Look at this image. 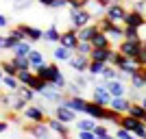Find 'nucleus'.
Wrapping results in <instances>:
<instances>
[{
    "label": "nucleus",
    "mask_w": 146,
    "mask_h": 139,
    "mask_svg": "<svg viewBox=\"0 0 146 139\" xmlns=\"http://www.w3.org/2000/svg\"><path fill=\"white\" fill-rule=\"evenodd\" d=\"M94 22V18L90 15V11L87 9H70V24H72V28H83V26L92 24Z\"/></svg>",
    "instance_id": "f257e3e1"
},
{
    "label": "nucleus",
    "mask_w": 146,
    "mask_h": 139,
    "mask_svg": "<svg viewBox=\"0 0 146 139\" xmlns=\"http://www.w3.org/2000/svg\"><path fill=\"white\" fill-rule=\"evenodd\" d=\"M127 11H129V9L122 5V2H116V5H109V7H107V11H105V18L111 20L113 24H124Z\"/></svg>",
    "instance_id": "f03ea898"
},
{
    "label": "nucleus",
    "mask_w": 146,
    "mask_h": 139,
    "mask_svg": "<svg viewBox=\"0 0 146 139\" xmlns=\"http://www.w3.org/2000/svg\"><path fill=\"white\" fill-rule=\"evenodd\" d=\"M33 72L39 76V78H44L46 83H55L57 80V76L61 74V70H59V65H55V63H44V65H39V67H35Z\"/></svg>",
    "instance_id": "7ed1b4c3"
},
{
    "label": "nucleus",
    "mask_w": 146,
    "mask_h": 139,
    "mask_svg": "<svg viewBox=\"0 0 146 139\" xmlns=\"http://www.w3.org/2000/svg\"><path fill=\"white\" fill-rule=\"evenodd\" d=\"M142 50V42H131V39H122L120 43H118V52L124 57H129V59H135V57L140 55Z\"/></svg>",
    "instance_id": "20e7f679"
},
{
    "label": "nucleus",
    "mask_w": 146,
    "mask_h": 139,
    "mask_svg": "<svg viewBox=\"0 0 146 139\" xmlns=\"http://www.w3.org/2000/svg\"><path fill=\"white\" fill-rule=\"evenodd\" d=\"M26 133L29 135H33L35 139H46V137H50V130L48 128V124L46 122H31L29 126H26Z\"/></svg>",
    "instance_id": "39448f33"
},
{
    "label": "nucleus",
    "mask_w": 146,
    "mask_h": 139,
    "mask_svg": "<svg viewBox=\"0 0 146 139\" xmlns=\"http://www.w3.org/2000/svg\"><path fill=\"white\" fill-rule=\"evenodd\" d=\"M70 67H72L76 74H85L87 67H90V57L87 55H79V52H74L72 57H70Z\"/></svg>",
    "instance_id": "423d86ee"
},
{
    "label": "nucleus",
    "mask_w": 146,
    "mask_h": 139,
    "mask_svg": "<svg viewBox=\"0 0 146 139\" xmlns=\"http://www.w3.org/2000/svg\"><path fill=\"white\" fill-rule=\"evenodd\" d=\"M46 124H48V128L52 133H57L61 139H70V128H68L66 122L57 120V117H46Z\"/></svg>",
    "instance_id": "0eeeda50"
},
{
    "label": "nucleus",
    "mask_w": 146,
    "mask_h": 139,
    "mask_svg": "<svg viewBox=\"0 0 146 139\" xmlns=\"http://www.w3.org/2000/svg\"><path fill=\"white\" fill-rule=\"evenodd\" d=\"M22 115H24V120H29V122H46V109L37 107V104H29V107L22 111Z\"/></svg>",
    "instance_id": "6e6552de"
},
{
    "label": "nucleus",
    "mask_w": 146,
    "mask_h": 139,
    "mask_svg": "<svg viewBox=\"0 0 146 139\" xmlns=\"http://www.w3.org/2000/svg\"><path fill=\"white\" fill-rule=\"evenodd\" d=\"M59 43H61V46H66V48H70V50H74L76 46H79V30H76V28L63 30L61 37H59Z\"/></svg>",
    "instance_id": "1a4fd4ad"
},
{
    "label": "nucleus",
    "mask_w": 146,
    "mask_h": 139,
    "mask_svg": "<svg viewBox=\"0 0 146 139\" xmlns=\"http://www.w3.org/2000/svg\"><path fill=\"white\" fill-rule=\"evenodd\" d=\"M61 102L66 104V107H70L76 115H79V113H85V107H87V100L83 96H68V98H63Z\"/></svg>",
    "instance_id": "9d476101"
},
{
    "label": "nucleus",
    "mask_w": 146,
    "mask_h": 139,
    "mask_svg": "<svg viewBox=\"0 0 146 139\" xmlns=\"http://www.w3.org/2000/svg\"><path fill=\"white\" fill-rule=\"evenodd\" d=\"M92 100H96V102H100V104H107L111 102V94L107 91V85L105 83H98L94 89H92Z\"/></svg>",
    "instance_id": "9b49d317"
},
{
    "label": "nucleus",
    "mask_w": 146,
    "mask_h": 139,
    "mask_svg": "<svg viewBox=\"0 0 146 139\" xmlns=\"http://www.w3.org/2000/svg\"><path fill=\"white\" fill-rule=\"evenodd\" d=\"M118 72H122V74H127V76H133L135 72H140V65L135 63V59H129V57H124L122 55V59L118 61Z\"/></svg>",
    "instance_id": "f8f14e48"
},
{
    "label": "nucleus",
    "mask_w": 146,
    "mask_h": 139,
    "mask_svg": "<svg viewBox=\"0 0 146 139\" xmlns=\"http://www.w3.org/2000/svg\"><path fill=\"white\" fill-rule=\"evenodd\" d=\"M55 117H57V120H61V122H66V124H72V122L76 120V113H74L70 107H66L63 102H59L55 107Z\"/></svg>",
    "instance_id": "ddd939ff"
},
{
    "label": "nucleus",
    "mask_w": 146,
    "mask_h": 139,
    "mask_svg": "<svg viewBox=\"0 0 146 139\" xmlns=\"http://www.w3.org/2000/svg\"><path fill=\"white\" fill-rule=\"evenodd\" d=\"M103 33L111 39V43H120L122 39H124V24H113V22H111Z\"/></svg>",
    "instance_id": "4468645a"
},
{
    "label": "nucleus",
    "mask_w": 146,
    "mask_h": 139,
    "mask_svg": "<svg viewBox=\"0 0 146 139\" xmlns=\"http://www.w3.org/2000/svg\"><path fill=\"white\" fill-rule=\"evenodd\" d=\"M24 39H26V35H24V30H22V26L11 28L9 35H7V50H13L20 42H24Z\"/></svg>",
    "instance_id": "2eb2a0df"
},
{
    "label": "nucleus",
    "mask_w": 146,
    "mask_h": 139,
    "mask_svg": "<svg viewBox=\"0 0 146 139\" xmlns=\"http://www.w3.org/2000/svg\"><path fill=\"white\" fill-rule=\"evenodd\" d=\"M105 104L96 102V100H87V107H85V115H90V117H94V120H103V115H105Z\"/></svg>",
    "instance_id": "dca6fc26"
},
{
    "label": "nucleus",
    "mask_w": 146,
    "mask_h": 139,
    "mask_svg": "<svg viewBox=\"0 0 146 139\" xmlns=\"http://www.w3.org/2000/svg\"><path fill=\"white\" fill-rule=\"evenodd\" d=\"M124 26L142 28V26H146V18L142 15V13H137L135 9H129V11H127V18H124Z\"/></svg>",
    "instance_id": "f3484780"
},
{
    "label": "nucleus",
    "mask_w": 146,
    "mask_h": 139,
    "mask_svg": "<svg viewBox=\"0 0 146 139\" xmlns=\"http://www.w3.org/2000/svg\"><path fill=\"white\" fill-rule=\"evenodd\" d=\"M105 85H107V91L111 94V98H116V96H127V85H124V80L113 78V80H105Z\"/></svg>",
    "instance_id": "a211bd4d"
},
{
    "label": "nucleus",
    "mask_w": 146,
    "mask_h": 139,
    "mask_svg": "<svg viewBox=\"0 0 146 139\" xmlns=\"http://www.w3.org/2000/svg\"><path fill=\"white\" fill-rule=\"evenodd\" d=\"M39 96H42L44 100H48V102H57V104H59L61 100H63V91H61V89H57V87H55L52 83H48V87H46V89H44L42 94H39Z\"/></svg>",
    "instance_id": "6ab92c4d"
},
{
    "label": "nucleus",
    "mask_w": 146,
    "mask_h": 139,
    "mask_svg": "<svg viewBox=\"0 0 146 139\" xmlns=\"http://www.w3.org/2000/svg\"><path fill=\"white\" fill-rule=\"evenodd\" d=\"M7 109L13 111V113H22V111L26 109V100H22L15 91H9V102H7Z\"/></svg>",
    "instance_id": "aec40b11"
},
{
    "label": "nucleus",
    "mask_w": 146,
    "mask_h": 139,
    "mask_svg": "<svg viewBox=\"0 0 146 139\" xmlns=\"http://www.w3.org/2000/svg\"><path fill=\"white\" fill-rule=\"evenodd\" d=\"M129 104H131V100H129L127 96H116V98H111V102L107 104V107L113 109V111H118L120 115H124L127 109H129Z\"/></svg>",
    "instance_id": "412c9836"
},
{
    "label": "nucleus",
    "mask_w": 146,
    "mask_h": 139,
    "mask_svg": "<svg viewBox=\"0 0 146 139\" xmlns=\"http://www.w3.org/2000/svg\"><path fill=\"white\" fill-rule=\"evenodd\" d=\"M85 9L90 11V15H92L94 20L103 18V15H105V11H107V7H105V5H100L98 0H87V2H85Z\"/></svg>",
    "instance_id": "4be33fe9"
},
{
    "label": "nucleus",
    "mask_w": 146,
    "mask_h": 139,
    "mask_svg": "<svg viewBox=\"0 0 146 139\" xmlns=\"http://www.w3.org/2000/svg\"><path fill=\"white\" fill-rule=\"evenodd\" d=\"M22 26V30H24V35L29 42H39V39H44V30L37 28V26H29V24H20Z\"/></svg>",
    "instance_id": "5701e85b"
},
{
    "label": "nucleus",
    "mask_w": 146,
    "mask_h": 139,
    "mask_svg": "<svg viewBox=\"0 0 146 139\" xmlns=\"http://www.w3.org/2000/svg\"><path fill=\"white\" fill-rule=\"evenodd\" d=\"M98 33V26L92 22V24L83 26V28H79V42H92V37Z\"/></svg>",
    "instance_id": "b1692460"
},
{
    "label": "nucleus",
    "mask_w": 146,
    "mask_h": 139,
    "mask_svg": "<svg viewBox=\"0 0 146 139\" xmlns=\"http://www.w3.org/2000/svg\"><path fill=\"white\" fill-rule=\"evenodd\" d=\"M92 46H94V48H111V39L105 35L103 30H98L96 35L92 37Z\"/></svg>",
    "instance_id": "393cba45"
},
{
    "label": "nucleus",
    "mask_w": 146,
    "mask_h": 139,
    "mask_svg": "<svg viewBox=\"0 0 146 139\" xmlns=\"http://www.w3.org/2000/svg\"><path fill=\"white\" fill-rule=\"evenodd\" d=\"M129 83H131V89L144 91V87H146V78H144V74H142V67H140V72H135L133 76L129 78Z\"/></svg>",
    "instance_id": "a878e982"
},
{
    "label": "nucleus",
    "mask_w": 146,
    "mask_h": 139,
    "mask_svg": "<svg viewBox=\"0 0 146 139\" xmlns=\"http://www.w3.org/2000/svg\"><path fill=\"white\" fill-rule=\"evenodd\" d=\"M127 113L131 115V117L142 120V122H144V117H146V109L142 107V102H131V104H129V109H127Z\"/></svg>",
    "instance_id": "bb28decb"
},
{
    "label": "nucleus",
    "mask_w": 146,
    "mask_h": 139,
    "mask_svg": "<svg viewBox=\"0 0 146 139\" xmlns=\"http://www.w3.org/2000/svg\"><path fill=\"white\" fill-rule=\"evenodd\" d=\"M0 83H2V87H5L7 91H18V89H20V80H18V76H11V74H5Z\"/></svg>",
    "instance_id": "cd10ccee"
},
{
    "label": "nucleus",
    "mask_w": 146,
    "mask_h": 139,
    "mask_svg": "<svg viewBox=\"0 0 146 139\" xmlns=\"http://www.w3.org/2000/svg\"><path fill=\"white\" fill-rule=\"evenodd\" d=\"M33 42H29V39H24V42H20L15 48L11 50L13 52V57H29V52L33 50V46H31Z\"/></svg>",
    "instance_id": "c85d7f7f"
},
{
    "label": "nucleus",
    "mask_w": 146,
    "mask_h": 139,
    "mask_svg": "<svg viewBox=\"0 0 146 139\" xmlns=\"http://www.w3.org/2000/svg\"><path fill=\"white\" fill-rule=\"evenodd\" d=\"M105 67H107V63H103V61H92L90 59V67H87V74L90 76H103V72H105Z\"/></svg>",
    "instance_id": "c756f323"
},
{
    "label": "nucleus",
    "mask_w": 146,
    "mask_h": 139,
    "mask_svg": "<svg viewBox=\"0 0 146 139\" xmlns=\"http://www.w3.org/2000/svg\"><path fill=\"white\" fill-rule=\"evenodd\" d=\"M74 55V50H70V48H66V46H57L55 48V52H52V57H55V61H70V57Z\"/></svg>",
    "instance_id": "7c9ffc66"
},
{
    "label": "nucleus",
    "mask_w": 146,
    "mask_h": 139,
    "mask_svg": "<svg viewBox=\"0 0 146 139\" xmlns=\"http://www.w3.org/2000/svg\"><path fill=\"white\" fill-rule=\"evenodd\" d=\"M29 63H31V70H35V67H39V65H44L46 61H44V55L39 52V50H31L29 52Z\"/></svg>",
    "instance_id": "2f4dec72"
},
{
    "label": "nucleus",
    "mask_w": 146,
    "mask_h": 139,
    "mask_svg": "<svg viewBox=\"0 0 146 139\" xmlns=\"http://www.w3.org/2000/svg\"><path fill=\"white\" fill-rule=\"evenodd\" d=\"M111 48H92L90 52V59L92 61H103V63H107V55H109Z\"/></svg>",
    "instance_id": "473e14b6"
},
{
    "label": "nucleus",
    "mask_w": 146,
    "mask_h": 139,
    "mask_svg": "<svg viewBox=\"0 0 146 139\" xmlns=\"http://www.w3.org/2000/svg\"><path fill=\"white\" fill-rule=\"evenodd\" d=\"M59 37H61V30L57 26H50V28L44 30V42H52V43H59Z\"/></svg>",
    "instance_id": "72a5a7b5"
},
{
    "label": "nucleus",
    "mask_w": 146,
    "mask_h": 139,
    "mask_svg": "<svg viewBox=\"0 0 146 139\" xmlns=\"http://www.w3.org/2000/svg\"><path fill=\"white\" fill-rule=\"evenodd\" d=\"M120 117L122 115L118 113V111H113V109H109V107H107V109H105V115H103V122H107V124H120Z\"/></svg>",
    "instance_id": "f704fd0d"
},
{
    "label": "nucleus",
    "mask_w": 146,
    "mask_h": 139,
    "mask_svg": "<svg viewBox=\"0 0 146 139\" xmlns=\"http://www.w3.org/2000/svg\"><path fill=\"white\" fill-rule=\"evenodd\" d=\"M124 39H131V42H142L140 28H135V26H124Z\"/></svg>",
    "instance_id": "c9c22d12"
},
{
    "label": "nucleus",
    "mask_w": 146,
    "mask_h": 139,
    "mask_svg": "<svg viewBox=\"0 0 146 139\" xmlns=\"http://www.w3.org/2000/svg\"><path fill=\"white\" fill-rule=\"evenodd\" d=\"M15 94H18L22 100H26V102H31V100L35 98V91L31 89V87H26V85H20V89L15 91Z\"/></svg>",
    "instance_id": "e433bc0d"
},
{
    "label": "nucleus",
    "mask_w": 146,
    "mask_h": 139,
    "mask_svg": "<svg viewBox=\"0 0 146 139\" xmlns=\"http://www.w3.org/2000/svg\"><path fill=\"white\" fill-rule=\"evenodd\" d=\"M76 126H79V130H94V126H96V120L94 117H83V120L76 122Z\"/></svg>",
    "instance_id": "4c0bfd02"
},
{
    "label": "nucleus",
    "mask_w": 146,
    "mask_h": 139,
    "mask_svg": "<svg viewBox=\"0 0 146 139\" xmlns=\"http://www.w3.org/2000/svg\"><path fill=\"white\" fill-rule=\"evenodd\" d=\"M0 70H2L5 74H11V76H18V72H20L13 61H2V63H0Z\"/></svg>",
    "instance_id": "58836bf2"
},
{
    "label": "nucleus",
    "mask_w": 146,
    "mask_h": 139,
    "mask_svg": "<svg viewBox=\"0 0 146 139\" xmlns=\"http://www.w3.org/2000/svg\"><path fill=\"white\" fill-rule=\"evenodd\" d=\"M113 78H120V72H118V67L107 65L103 72V80H113Z\"/></svg>",
    "instance_id": "ea45409f"
},
{
    "label": "nucleus",
    "mask_w": 146,
    "mask_h": 139,
    "mask_svg": "<svg viewBox=\"0 0 146 139\" xmlns=\"http://www.w3.org/2000/svg\"><path fill=\"white\" fill-rule=\"evenodd\" d=\"M46 87H48V83H46L44 78H39V76H35V80L31 83V89L35 91V94H42V91L46 89Z\"/></svg>",
    "instance_id": "a19ab883"
},
{
    "label": "nucleus",
    "mask_w": 146,
    "mask_h": 139,
    "mask_svg": "<svg viewBox=\"0 0 146 139\" xmlns=\"http://www.w3.org/2000/svg\"><path fill=\"white\" fill-rule=\"evenodd\" d=\"M13 63L18 70H31V63H29V57H13Z\"/></svg>",
    "instance_id": "79ce46f5"
},
{
    "label": "nucleus",
    "mask_w": 146,
    "mask_h": 139,
    "mask_svg": "<svg viewBox=\"0 0 146 139\" xmlns=\"http://www.w3.org/2000/svg\"><path fill=\"white\" fill-rule=\"evenodd\" d=\"M92 48H94V46H92V42H79V46L74 48V52H79V55H87V57H90Z\"/></svg>",
    "instance_id": "37998d69"
},
{
    "label": "nucleus",
    "mask_w": 146,
    "mask_h": 139,
    "mask_svg": "<svg viewBox=\"0 0 146 139\" xmlns=\"http://www.w3.org/2000/svg\"><path fill=\"white\" fill-rule=\"evenodd\" d=\"M33 2H35V0H13L11 7L15 9V11H24V9H29Z\"/></svg>",
    "instance_id": "c03bdc74"
},
{
    "label": "nucleus",
    "mask_w": 146,
    "mask_h": 139,
    "mask_svg": "<svg viewBox=\"0 0 146 139\" xmlns=\"http://www.w3.org/2000/svg\"><path fill=\"white\" fill-rule=\"evenodd\" d=\"M116 137H118V139H137L133 133H131V130H127V128H122V126H118Z\"/></svg>",
    "instance_id": "a18cd8bd"
},
{
    "label": "nucleus",
    "mask_w": 146,
    "mask_h": 139,
    "mask_svg": "<svg viewBox=\"0 0 146 139\" xmlns=\"http://www.w3.org/2000/svg\"><path fill=\"white\" fill-rule=\"evenodd\" d=\"M131 9H135L137 13H142L146 18V0H133V5H131Z\"/></svg>",
    "instance_id": "49530a36"
},
{
    "label": "nucleus",
    "mask_w": 146,
    "mask_h": 139,
    "mask_svg": "<svg viewBox=\"0 0 146 139\" xmlns=\"http://www.w3.org/2000/svg\"><path fill=\"white\" fill-rule=\"evenodd\" d=\"M68 89H70V96H81V94H83V87H79V85L74 83H68Z\"/></svg>",
    "instance_id": "de8ad7c7"
},
{
    "label": "nucleus",
    "mask_w": 146,
    "mask_h": 139,
    "mask_svg": "<svg viewBox=\"0 0 146 139\" xmlns=\"http://www.w3.org/2000/svg\"><path fill=\"white\" fill-rule=\"evenodd\" d=\"M135 63L140 67H146V50H144V46H142V50H140V55L135 57Z\"/></svg>",
    "instance_id": "09e8293b"
},
{
    "label": "nucleus",
    "mask_w": 146,
    "mask_h": 139,
    "mask_svg": "<svg viewBox=\"0 0 146 139\" xmlns=\"http://www.w3.org/2000/svg\"><path fill=\"white\" fill-rule=\"evenodd\" d=\"M94 135H96V137H100V135H109V128L105 126V124H96V126H94Z\"/></svg>",
    "instance_id": "8fccbe9b"
},
{
    "label": "nucleus",
    "mask_w": 146,
    "mask_h": 139,
    "mask_svg": "<svg viewBox=\"0 0 146 139\" xmlns=\"http://www.w3.org/2000/svg\"><path fill=\"white\" fill-rule=\"evenodd\" d=\"M79 139H96L94 130H79Z\"/></svg>",
    "instance_id": "3c124183"
},
{
    "label": "nucleus",
    "mask_w": 146,
    "mask_h": 139,
    "mask_svg": "<svg viewBox=\"0 0 146 139\" xmlns=\"http://www.w3.org/2000/svg\"><path fill=\"white\" fill-rule=\"evenodd\" d=\"M63 7H68V0H55L52 9H63Z\"/></svg>",
    "instance_id": "603ef678"
},
{
    "label": "nucleus",
    "mask_w": 146,
    "mask_h": 139,
    "mask_svg": "<svg viewBox=\"0 0 146 139\" xmlns=\"http://www.w3.org/2000/svg\"><path fill=\"white\" fill-rule=\"evenodd\" d=\"M7 26H9V18L0 13V28H7Z\"/></svg>",
    "instance_id": "864d4df0"
},
{
    "label": "nucleus",
    "mask_w": 146,
    "mask_h": 139,
    "mask_svg": "<svg viewBox=\"0 0 146 139\" xmlns=\"http://www.w3.org/2000/svg\"><path fill=\"white\" fill-rule=\"evenodd\" d=\"M0 50H7V35L0 33Z\"/></svg>",
    "instance_id": "5fc2aeb1"
},
{
    "label": "nucleus",
    "mask_w": 146,
    "mask_h": 139,
    "mask_svg": "<svg viewBox=\"0 0 146 139\" xmlns=\"http://www.w3.org/2000/svg\"><path fill=\"white\" fill-rule=\"evenodd\" d=\"M37 2H39L42 7H50V9H52V5H55V0H37Z\"/></svg>",
    "instance_id": "6e6d98bb"
},
{
    "label": "nucleus",
    "mask_w": 146,
    "mask_h": 139,
    "mask_svg": "<svg viewBox=\"0 0 146 139\" xmlns=\"http://www.w3.org/2000/svg\"><path fill=\"white\" fill-rule=\"evenodd\" d=\"M100 5H105V7H109V5H116V2H122V0H98Z\"/></svg>",
    "instance_id": "4d7b16f0"
},
{
    "label": "nucleus",
    "mask_w": 146,
    "mask_h": 139,
    "mask_svg": "<svg viewBox=\"0 0 146 139\" xmlns=\"http://www.w3.org/2000/svg\"><path fill=\"white\" fill-rule=\"evenodd\" d=\"M7 128H9V122H0V137H2V133H5Z\"/></svg>",
    "instance_id": "13d9d810"
},
{
    "label": "nucleus",
    "mask_w": 146,
    "mask_h": 139,
    "mask_svg": "<svg viewBox=\"0 0 146 139\" xmlns=\"http://www.w3.org/2000/svg\"><path fill=\"white\" fill-rule=\"evenodd\" d=\"M96 139H118V137H116V135H111V133H109V135H100V137H96Z\"/></svg>",
    "instance_id": "bf43d9fd"
},
{
    "label": "nucleus",
    "mask_w": 146,
    "mask_h": 139,
    "mask_svg": "<svg viewBox=\"0 0 146 139\" xmlns=\"http://www.w3.org/2000/svg\"><path fill=\"white\" fill-rule=\"evenodd\" d=\"M140 102H142V107H144V109H146V94H144V96H142V100H140Z\"/></svg>",
    "instance_id": "052dcab7"
},
{
    "label": "nucleus",
    "mask_w": 146,
    "mask_h": 139,
    "mask_svg": "<svg viewBox=\"0 0 146 139\" xmlns=\"http://www.w3.org/2000/svg\"><path fill=\"white\" fill-rule=\"evenodd\" d=\"M142 74H144V78H146V67H142Z\"/></svg>",
    "instance_id": "680f3d73"
},
{
    "label": "nucleus",
    "mask_w": 146,
    "mask_h": 139,
    "mask_svg": "<svg viewBox=\"0 0 146 139\" xmlns=\"http://www.w3.org/2000/svg\"><path fill=\"white\" fill-rule=\"evenodd\" d=\"M142 46H144V50H146V39H142Z\"/></svg>",
    "instance_id": "e2e57ef3"
},
{
    "label": "nucleus",
    "mask_w": 146,
    "mask_h": 139,
    "mask_svg": "<svg viewBox=\"0 0 146 139\" xmlns=\"http://www.w3.org/2000/svg\"><path fill=\"white\" fill-rule=\"evenodd\" d=\"M2 76H5V72H2V70H0V80H2Z\"/></svg>",
    "instance_id": "0e129e2a"
},
{
    "label": "nucleus",
    "mask_w": 146,
    "mask_h": 139,
    "mask_svg": "<svg viewBox=\"0 0 146 139\" xmlns=\"http://www.w3.org/2000/svg\"><path fill=\"white\" fill-rule=\"evenodd\" d=\"M144 124H146V117H144Z\"/></svg>",
    "instance_id": "69168bd1"
}]
</instances>
